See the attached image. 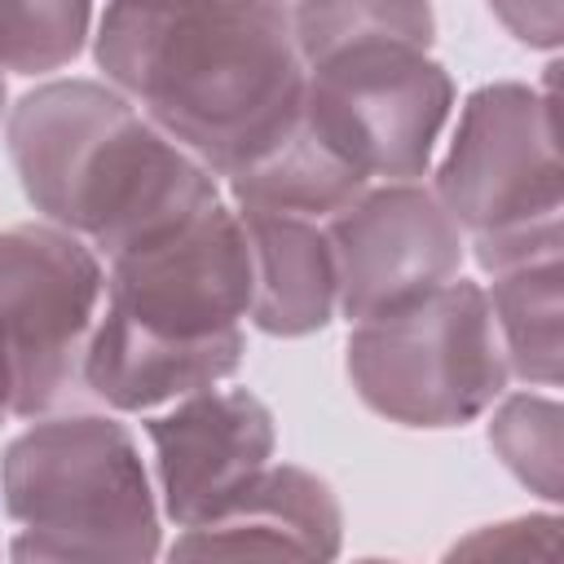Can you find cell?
<instances>
[{"label": "cell", "instance_id": "cell-1", "mask_svg": "<svg viewBox=\"0 0 564 564\" xmlns=\"http://www.w3.org/2000/svg\"><path fill=\"white\" fill-rule=\"evenodd\" d=\"M93 62L216 181L304 97L282 0H106Z\"/></svg>", "mask_w": 564, "mask_h": 564}, {"label": "cell", "instance_id": "cell-2", "mask_svg": "<svg viewBox=\"0 0 564 564\" xmlns=\"http://www.w3.org/2000/svg\"><path fill=\"white\" fill-rule=\"evenodd\" d=\"M4 150L40 220L101 260L212 207L220 181L106 79H44L4 115Z\"/></svg>", "mask_w": 564, "mask_h": 564}, {"label": "cell", "instance_id": "cell-3", "mask_svg": "<svg viewBox=\"0 0 564 564\" xmlns=\"http://www.w3.org/2000/svg\"><path fill=\"white\" fill-rule=\"evenodd\" d=\"M9 560H154L163 511L128 423L115 414H40L0 454Z\"/></svg>", "mask_w": 564, "mask_h": 564}, {"label": "cell", "instance_id": "cell-4", "mask_svg": "<svg viewBox=\"0 0 564 564\" xmlns=\"http://www.w3.org/2000/svg\"><path fill=\"white\" fill-rule=\"evenodd\" d=\"M432 189L485 278L524 260L564 256L555 93L520 79H494L467 93Z\"/></svg>", "mask_w": 564, "mask_h": 564}, {"label": "cell", "instance_id": "cell-5", "mask_svg": "<svg viewBox=\"0 0 564 564\" xmlns=\"http://www.w3.org/2000/svg\"><path fill=\"white\" fill-rule=\"evenodd\" d=\"M344 366L366 410L432 432L485 419L511 383L485 282L463 273L405 308L357 322Z\"/></svg>", "mask_w": 564, "mask_h": 564}, {"label": "cell", "instance_id": "cell-6", "mask_svg": "<svg viewBox=\"0 0 564 564\" xmlns=\"http://www.w3.org/2000/svg\"><path fill=\"white\" fill-rule=\"evenodd\" d=\"M106 295V260L70 229L22 220L0 229V352L9 414H53L79 383Z\"/></svg>", "mask_w": 564, "mask_h": 564}, {"label": "cell", "instance_id": "cell-7", "mask_svg": "<svg viewBox=\"0 0 564 564\" xmlns=\"http://www.w3.org/2000/svg\"><path fill=\"white\" fill-rule=\"evenodd\" d=\"M251 269L238 207L216 198L189 220L106 260L101 317L167 344L247 339Z\"/></svg>", "mask_w": 564, "mask_h": 564}, {"label": "cell", "instance_id": "cell-8", "mask_svg": "<svg viewBox=\"0 0 564 564\" xmlns=\"http://www.w3.org/2000/svg\"><path fill=\"white\" fill-rule=\"evenodd\" d=\"M304 101L370 181H423L458 97L427 48L361 44L304 66Z\"/></svg>", "mask_w": 564, "mask_h": 564}, {"label": "cell", "instance_id": "cell-9", "mask_svg": "<svg viewBox=\"0 0 564 564\" xmlns=\"http://www.w3.org/2000/svg\"><path fill=\"white\" fill-rule=\"evenodd\" d=\"M322 225L335 256V308L348 326L405 308L463 273L467 238L423 181H370Z\"/></svg>", "mask_w": 564, "mask_h": 564}, {"label": "cell", "instance_id": "cell-10", "mask_svg": "<svg viewBox=\"0 0 564 564\" xmlns=\"http://www.w3.org/2000/svg\"><path fill=\"white\" fill-rule=\"evenodd\" d=\"M167 524L189 529L242 494L278 449L273 410L247 388H203L141 419Z\"/></svg>", "mask_w": 564, "mask_h": 564}, {"label": "cell", "instance_id": "cell-11", "mask_svg": "<svg viewBox=\"0 0 564 564\" xmlns=\"http://www.w3.org/2000/svg\"><path fill=\"white\" fill-rule=\"evenodd\" d=\"M339 546H344V511L335 489L300 463H269L216 516L176 529L167 555L172 560H207V555L335 560Z\"/></svg>", "mask_w": 564, "mask_h": 564}, {"label": "cell", "instance_id": "cell-12", "mask_svg": "<svg viewBox=\"0 0 564 564\" xmlns=\"http://www.w3.org/2000/svg\"><path fill=\"white\" fill-rule=\"evenodd\" d=\"M238 220L251 269L247 322L273 339H304L326 330L339 317L326 225L269 207H238Z\"/></svg>", "mask_w": 564, "mask_h": 564}, {"label": "cell", "instance_id": "cell-13", "mask_svg": "<svg viewBox=\"0 0 564 564\" xmlns=\"http://www.w3.org/2000/svg\"><path fill=\"white\" fill-rule=\"evenodd\" d=\"M220 185L238 207H269L326 220L348 207L370 185V176L326 137V128L300 97L295 110H286L220 172Z\"/></svg>", "mask_w": 564, "mask_h": 564}, {"label": "cell", "instance_id": "cell-14", "mask_svg": "<svg viewBox=\"0 0 564 564\" xmlns=\"http://www.w3.org/2000/svg\"><path fill=\"white\" fill-rule=\"evenodd\" d=\"M494 330L511 379L524 388H560L564 375V256H542L489 273L485 286Z\"/></svg>", "mask_w": 564, "mask_h": 564}, {"label": "cell", "instance_id": "cell-15", "mask_svg": "<svg viewBox=\"0 0 564 564\" xmlns=\"http://www.w3.org/2000/svg\"><path fill=\"white\" fill-rule=\"evenodd\" d=\"M291 31L304 66L361 44L432 48V0H291Z\"/></svg>", "mask_w": 564, "mask_h": 564}, {"label": "cell", "instance_id": "cell-16", "mask_svg": "<svg viewBox=\"0 0 564 564\" xmlns=\"http://www.w3.org/2000/svg\"><path fill=\"white\" fill-rule=\"evenodd\" d=\"M485 436L498 463L538 498H564V410L551 392H502L485 410Z\"/></svg>", "mask_w": 564, "mask_h": 564}, {"label": "cell", "instance_id": "cell-17", "mask_svg": "<svg viewBox=\"0 0 564 564\" xmlns=\"http://www.w3.org/2000/svg\"><path fill=\"white\" fill-rule=\"evenodd\" d=\"M93 0H0V70L53 75L93 40Z\"/></svg>", "mask_w": 564, "mask_h": 564}, {"label": "cell", "instance_id": "cell-18", "mask_svg": "<svg viewBox=\"0 0 564 564\" xmlns=\"http://www.w3.org/2000/svg\"><path fill=\"white\" fill-rule=\"evenodd\" d=\"M560 516H520L489 529H476L467 542L454 546V555H551Z\"/></svg>", "mask_w": 564, "mask_h": 564}, {"label": "cell", "instance_id": "cell-19", "mask_svg": "<svg viewBox=\"0 0 564 564\" xmlns=\"http://www.w3.org/2000/svg\"><path fill=\"white\" fill-rule=\"evenodd\" d=\"M489 9L529 48L555 53L564 40V0H489Z\"/></svg>", "mask_w": 564, "mask_h": 564}, {"label": "cell", "instance_id": "cell-20", "mask_svg": "<svg viewBox=\"0 0 564 564\" xmlns=\"http://www.w3.org/2000/svg\"><path fill=\"white\" fill-rule=\"evenodd\" d=\"M9 370H4V352H0V423H9Z\"/></svg>", "mask_w": 564, "mask_h": 564}, {"label": "cell", "instance_id": "cell-21", "mask_svg": "<svg viewBox=\"0 0 564 564\" xmlns=\"http://www.w3.org/2000/svg\"><path fill=\"white\" fill-rule=\"evenodd\" d=\"M4 115H9V84H4V70H0V123H4Z\"/></svg>", "mask_w": 564, "mask_h": 564}, {"label": "cell", "instance_id": "cell-22", "mask_svg": "<svg viewBox=\"0 0 564 564\" xmlns=\"http://www.w3.org/2000/svg\"><path fill=\"white\" fill-rule=\"evenodd\" d=\"M282 4H291V0H282Z\"/></svg>", "mask_w": 564, "mask_h": 564}]
</instances>
